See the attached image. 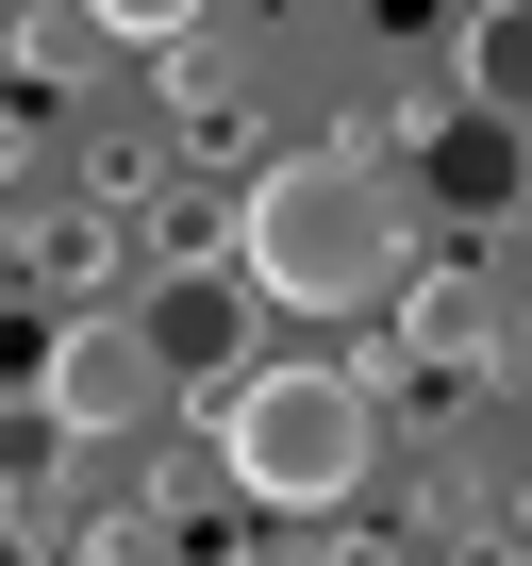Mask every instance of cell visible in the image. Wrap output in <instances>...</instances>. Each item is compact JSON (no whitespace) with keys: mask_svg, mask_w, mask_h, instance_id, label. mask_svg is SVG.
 I'll list each match as a JSON object with an SVG mask.
<instances>
[{"mask_svg":"<svg viewBox=\"0 0 532 566\" xmlns=\"http://www.w3.org/2000/svg\"><path fill=\"white\" fill-rule=\"evenodd\" d=\"M249 200V301H284V317H366V301H400L416 283V200L383 184V150H350V134H317V150H284L266 184H233Z\"/></svg>","mask_w":532,"mask_h":566,"instance_id":"1","label":"cell"},{"mask_svg":"<svg viewBox=\"0 0 532 566\" xmlns=\"http://www.w3.org/2000/svg\"><path fill=\"white\" fill-rule=\"evenodd\" d=\"M216 467H233V500H266V516H350L366 467H383V384L333 367V350L249 367V384H216Z\"/></svg>","mask_w":532,"mask_h":566,"instance_id":"2","label":"cell"},{"mask_svg":"<svg viewBox=\"0 0 532 566\" xmlns=\"http://www.w3.org/2000/svg\"><path fill=\"white\" fill-rule=\"evenodd\" d=\"M167 334L134 317V301H100V317H51V350H34V433L51 450H117V433H150L167 417Z\"/></svg>","mask_w":532,"mask_h":566,"instance_id":"3","label":"cell"},{"mask_svg":"<svg viewBox=\"0 0 532 566\" xmlns=\"http://www.w3.org/2000/svg\"><path fill=\"white\" fill-rule=\"evenodd\" d=\"M482 367H515V317L482 301V266H466V250H433V266L400 283V317H383L366 384H383V400H466Z\"/></svg>","mask_w":532,"mask_h":566,"instance_id":"4","label":"cell"},{"mask_svg":"<svg viewBox=\"0 0 532 566\" xmlns=\"http://www.w3.org/2000/svg\"><path fill=\"white\" fill-rule=\"evenodd\" d=\"M18 266H34V283H67V301L100 317V283H117V266H150V217H134V200H51V217L18 200Z\"/></svg>","mask_w":532,"mask_h":566,"instance_id":"5","label":"cell"},{"mask_svg":"<svg viewBox=\"0 0 532 566\" xmlns=\"http://www.w3.org/2000/svg\"><path fill=\"white\" fill-rule=\"evenodd\" d=\"M167 117H183V150L200 167H284V150H266V117H249V84H233V51H167Z\"/></svg>","mask_w":532,"mask_h":566,"instance_id":"6","label":"cell"},{"mask_svg":"<svg viewBox=\"0 0 532 566\" xmlns=\"http://www.w3.org/2000/svg\"><path fill=\"white\" fill-rule=\"evenodd\" d=\"M200 266H249V200L167 184V200H150V283H200Z\"/></svg>","mask_w":532,"mask_h":566,"instance_id":"7","label":"cell"},{"mask_svg":"<svg viewBox=\"0 0 532 566\" xmlns=\"http://www.w3.org/2000/svg\"><path fill=\"white\" fill-rule=\"evenodd\" d=\"M466 117L532 134V0H515V18H466Z\"/></svg>","mask_w":532,"mask_h":566,"instance_id":"8","label":"cell"},{"mask_svg":"<svg viewBox=\"0 0 532 566\" xmlns=\"http://www.w3.org/2000/svg\"><path fill=\"white\" fill-rule=\"evenodd\" d=\"M134 317L167 334V367H183V384H200V367L233 350V301H216V283H150V301H134Z\"/></svg>","mask_w":532,"mask_h":566,"instance_id":"9","label":"cell"},{"mask_svg":"<svg viewBox=\"0 0 532 566\" xmlns=\"http://www.w3.org/2000/svg\"><path fill=\"white\" fill-rule=\"evenodd\" d=\"M433 184H449V217H499V200H515V184H499V117L433 134Z\"/></svg>","mask_w":532,"mask_h":566,"instance_id":"10","label":"cell"},{"mask_svg":"<svg viewBox=\"0 0 532 566\" xmlns=\"http://www.w3.org/2000/svg\"><path fill=\"white\" fill-rule=\"evenodd\" d=\"M84 18H100L117 51H150V67H167V51H200V18H216V0H84Z\"/></svg>","mask_w":532,"mask_h":566,"instance_id":"11","label":"cell"},{"mask_svg":"<svg viewBox=\"0 0 532 566\" xmlns=\"http://www.w3.org/2000/svg\"><path fill=\"white\" fill-rule=\"evenodd\" d=\"M416 566H482V549H416Z\"/></svg>","mask_w":532,"mask_h":566,"instance_id":"12","label":"cell"},{"mask_svg":"<svg viewBox=\"0 0 532 566\" xmlns=\"http://www.w3.org/2000/svg\"><path fill=\"white\" fill-rule=\"evenodd\" d=\"M466 18H515V0H466Z\"/></svg>","mask_w":532,"mask_h":566,"instance_id":"13","label":"cell"},{"mask_svg":"<svg viewBox=\"0 0 532 566\" xmlns=\"http://www.w3.org/2000/svg\"><path fill=\"white\" fill-rule=\"evenodd\" d=\"M515 367H532V317H515Z\"/></svg>","mask_w":532,"mask_h":566,"instance_id":"14","label":"cell"},{"mask_svg":"<svg viewBox=\"0 0 532 566\" xmlns=\"http://www.w3.org/2000/svg\"><path fill=\"white\" fill-rule=\"evenodd\" d=\"M515 516H532V500H515Z\"/></svg>","mask_w":532,"mask_h":566,"instance_id":"15","label":"cell"}]
</instances>
